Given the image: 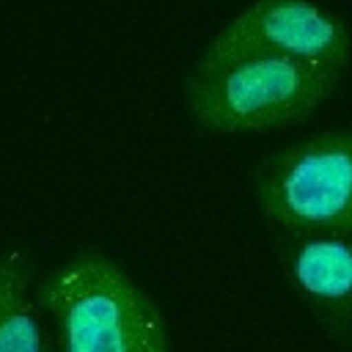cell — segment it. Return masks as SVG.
Instances as JSON below:
<instances>
[{
  "mask_svg": "<svg viewBox=\"0 0 352 352\" xmlns=\"http://www.w3.org/2000/svg\"><path fill=\"white\" fill-rule=\"evenodd\" d=\"M352 52L349 28L314 0H256L204 50L195 69L236 58H294L344 72Z\"/></svg>",
  "mask_w": 352,
  "mask_h": 352,
  "instance_id": "obj_4",
  "label": "cell"
},
{
  "mask_svg": "<svg viewBox=\"0 0 352 352\" xmlns=\"http://www.w3.org/2000/svg\"><path fill=\"white\" fill-rule=\"evenodd\" d=\"M341 74L294 58H236L214 69H192L184 102L204 129L261 132L305 121L336 94Z\"/></svg>",
  "mask_w": 352,
  "mask_h": 352,
  "instance_id": "obj_2",
  "label": "cell"
},
{
  "mask_svg": "<svg viewBox=\"0 0 352 352\" xmlns=\"http://www.w3.org/2000/svg\"><path fill=\"white\" fill-rule=\"evenodd\" d=\"M289 286L333 336L352 330V234H292L280 245Z\"/></svg>",
  "mask_w": 352,
  "mask_h": 352,
  "instance_id": "obj_5",
  "label": "cell"
},
{
  "mask_svg": "<svg viewBox=\"0 0 352 352\" xmlns=\"http://www.w3.org/2000/svg\"><path fill=\"white\" fill-rule=\"evenodd\" d=\"M267 220L292 234H352V129H327L267 154L253 170Z\"/></svg>",
  "mask_w": 352,
  "mask_h": 352,
  "instance_id": "obj_3",
  "label": "cell"
},
{
  "mask_svg": "<svg viewBox=\"0 0 352 352\" xmlns=\"http://www.w3.org/2000/svg\"><path fill=\"white\" fill-rule=\"evenodd\" d=\"M33 264L25 248H0V352H47V338L30 300Z\"/></svg>",
  "mask_w": 352,
  "mask_h": 352,
  "instance_id": "obj_6",
  "label": "cell"
},
{
  "mask_svg": "<svg viewBox=\"0 0 352 352\" xmlns=\"http://www.w3.org/2000/svg\"><path fill=\"white\" fill-rule=\"evenodd\" d=\"M58 327L60 352H168L151 297L107 256L80 250L36 286Z\"/></svg>",
  "mask_w": 352,
  "mask_h": 352,
  "instance_id": "obj_1",
  "label": "cell"
}]
</instances>
